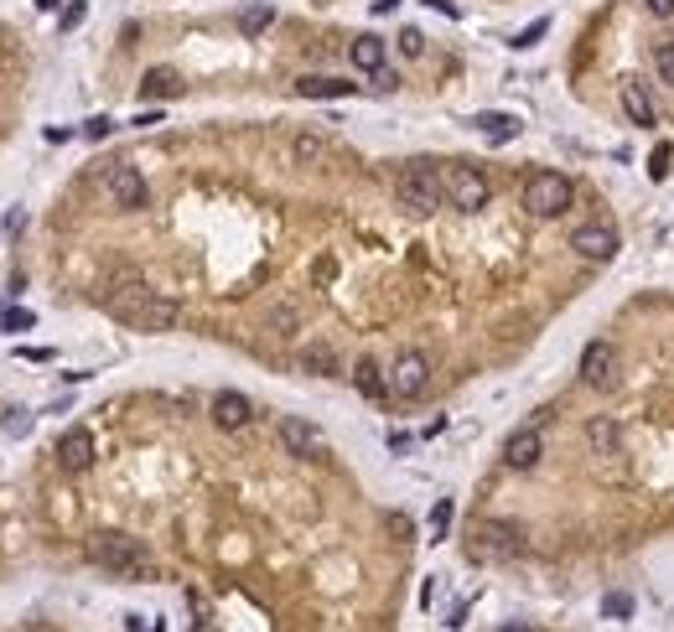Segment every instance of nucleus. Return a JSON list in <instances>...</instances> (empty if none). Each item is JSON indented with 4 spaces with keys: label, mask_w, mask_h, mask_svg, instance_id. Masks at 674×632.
<instances>
[{
    "label": "nucleus",
    "mask_w": 674,
    "mask_h": 632,
    "mask_svg": "<svg viewBox=\"0 0 674 632\" xmlns=\"http://www.w3.org/2000/svg\"><path fill=\"white\" fill-rule=\"evenodd\" d=\"M296 88H301L306 99H342V94H353L359 84H348V78H316L312 73V78H301Z\"/></svg>",
    "instance_id": "nucleus-18"
},
{
    "label": "nucleus",
    "mask_w": 674,
    "mask_h": 632,
    "mask_svg": "<svg viewBox=\"0 0 674 632\" xmlns=\"http://www.w3.org/2000/svg\"><path fill=\"white\" fill-rule=\"evenodd\" d=\"M623 109H628L633 125H653V120H659V109H653V99H649L643 84H623Z\"/></svg>",
    "instance_id": "nucleus-16"
},
{
    "label": "nucleus",
    "mask_w": 674,
    "mask_h": 632,
    "mask_svg": "<svg viewBox=\"0 0 674 632\" xmlns=\"http://www.w3.org/2000/svg\"><path fill=\"white\" fill-rule=\"evenodd\" d=\"M353 384H359L363 400H384V394H389V374H384L374 358H359V363H353Z\"/></svg>",
    "instance_id": "nucleus-15"
},
{
    "label": "nucleus",
    "mask_w": 674,
    "mask_h": 632,
    "mask_svg": "<svg viewBox=\"0 0 674 632\" xmlns=\"http://www.w3.org/2000/svg\"><path fill=\"white\" fill-rule=\"evenodd\" d=\"M425 384H431V358L415 353V348H405L400 358L389 363V394L415 400V394H425Z\"/></svg>",
    "instance_id": "nucleus-6"
},
{
    "label": "nucleus",
    "mask_w": 674,
    "mask_h": 632,
    "mask_svg": "<svg viewBox=\"0 0 674 632\" xmlns=\"http://www.w3.org/2000/svg\"><path fill=\"white\" fill-rule=\"evenodd\" d=\"M504 632H529V627H504Z\"/></svg>",
    "instance_id": "nucleus-36"
},
{
    "label": "nucleus",
    "mask_w": 674,
    "mask_h": 632,
    "mask_svg": "<svg viewBox=\"0 0 674 632\" xmlns=\"http://www.w3.org/2000/svg\"><path fill=\"white\" fill-rule=\"evenodd\" d=\"M472 125L483 130L487 140H514V135H519V120H514V114H478Z\"/></svg>",
    "instance_id": "nucleus-20"
},
{
    "label": "nucleus",
    "mask_w": 674,
    "mask_h": 632,
    "mask_svg": "<svg viewBox=\"0 0 674 632\" xmlns=\"http://www.w3.org/2000/svg\"><path fill=\"white\" fill-rule=\"evenodd\" d=\"M472 539H478V545H472V555H478V560H514V555L524 549L519 528H514V524H498V519L478 524V534H472Z\"/></svg>",
    "instance_id": "nucleus-7"
},
{
    "label": "nucleus",
    "mask_w": 674,
    "mask_h": 632,
    "mask_svg": "<svg viewBox=\"0 0 674 632\" xmlns=\"http://www.w3.org/2000/svg\"><path fill=\"white\" fill-rule=\"evenodd\" d=\"M395 197H400L405 212L431 218V212L442 208V182H436V171L425 167V161H410V167L400 171V182H395Z\"/></svg>",
    "instance_id": "nucleus-4"
},
{
    "label": "nucleus",
    "mask_w": 674,
    "mask_h": 632,
    "mask_svg": "<svg viewBox=\"0 0 674 632\" xmlns=\"http://www.w3.org/2000/svg\"><path fill=\"white\" fill-rule=\"evenodd\" d=\"M280 446L291 456H316L322 451V430L312 420H301V415H280Z\"/></svg>",
    "instance_id": "nucleus-11"
},
{
    "label": "nucleus",
    "mask_w": 674,
    "mask_h": 632,
    "mask_svg": "<svg viewBox=\"0 0 674 632\" xmlns=\"http://www.w3.org/2000/svg\"><path fill=\"white\" fill-rule=\"evenodd\" d=\"M400 47H405V52H410V58H421V52H425L421 32H405V37H400Z\"/></svg>",
    "instance_id": "nucleus-31"
},
{
    "label": "nucleus",
    "mask_w": 674,
    "mask_h": 632,
    "mask_svg": "<svg viewBox=\"0 0 674 632\" xmlns=\"http://www.w3.org/2000/svg\"><path fill=\"white\" fill-rule=\"evenodd\" d=\"M570 197H576V187H570V176H560V171H534L524 182V212L529 218H560V212L570 208Z\"/></svg>",
    "instance_id": "nucleus-3"
},
{
    "label": "nucleus",
    "mask_w": 674,
    "mask_h": 632,
    "mask_svg": "<svg viewBox=\"0 0 674 632\" xmlns=\"http://www.w3.org/2000/svg\"><path fill=\"white\" fill-rule=\"evenodd\" d=\"M5 327H11V332H26V327H32V311H5Z\"/></svg>",
    "instance_id": "nucleus-32"
},
{
    "label": "nucleus",
    "mask_w": 674,
    "mask_h": 632,
    "mask_svg": "<svg viewBox=\"0 0 674 632\" xmlns=\"http://www.w3.org/2000/svg\"><path fill=\"white\" fill-rule=\"evenodd\" d=\"M141 94H146V99H171V94H182V78H177L171 68H150Z\"/></svg>",
    "instance_id": "nucleus-19"
},
{
    "label": "nucleus",
    "mask_w": 674,
    "mask_h": 632,
    "mask_svg": "<svg viewBox=\"0 0 674 632\" xmlns=\"http://www.w3.org/2000/svg\"><path fill=\"white\" fill-rule=\"evenodd\" d=\"M395 84H400V78H395L389 68H379V73H374V88H395Z\"/></svg>",
    "instance_id": "nucleus-33"
},
{
    "label": "nucleus",
    "mask_w": 674,
    "mask_h": 632,
    "mask_svg": "<svg viewBox=\"0 0 674 632\" xmlns=\"http://www.w3.org/2000/svg\"><path fill=\"white\" fill-rule=\"evenodd\" d=\"M197 632H218V627H213V622H197Z\"/></svg>",
    "instance_id": "nucleus-35"
},
{
    "label": "nucleus",
    "mask_w": 674,
    "mask_h": 632,
    "mask_svg": "<svg viewBox=\"0 0 674 632\" xmlns=\"http://www.w3.org/2000/svg\"><path fill=\"white\" fill-rule=\"evenodd\" d=\"M270 22H275V11H270V5H250V11L239 16V32H244V37H254V32H265Z\"/></svg>",
    "instance_id": "nucleus-24"
},
{
    "label": "nucleus",
    "mask_w": 674,
    "mask_h": 632,
    "mask_svg": "<svg viewBox=\"0 0 674 632\" xmlns=\"http://www.w3.org/2000/svg\"><path fill=\"white\" fill-rule=\"evenodd\" d=\"M109 130H114V125H109L105 114H99V120H88V125H84V135H88V140H105Z\"/></svg>",
    "instance_id": "nucleus-29"
},
{
    "label": "nucleus",
    "mask_w": 674,
    "mask_h": 632,
    "mask_svg": "<svg viewBox=\"0 0 674 632\" xmlns=\"http://www.w3.org/2000/svg\"><path fill=\"white\" fill-rule=\"evenodd\" d=\"M250 415H254V404L244 400V394H233V389L213 394V425H218V430H244Z\"/></svg>",
    "instance_id": "nucleus-14"
},
{
    "label": "nucleus",
    "mask_w": 674,
    "mask_h": 632,
    "mask_svg": "<svg viewBox=\"0 0 674 632\" xmlns=\"http://www.w3.org/2000/svg\"><path fill=\"white\" fill-rule=\"evenodd\" d=\"M105 192L114 208H146V176L135 167H109L105 171Z\"/></svg>",
    "instance_id": "nucleus-8"
},
{
    "label": "nucleus",
    "mask_w": 674,
    "mask_h": 632,
    "mask_svg": "<svg viewBox=\"0 0 674 632\" xmlns=\"http://www.w3.org/2000/svg\"><path fill=\"white\" fill-rule=\"evenodd\" d=\"M545 32H550V22H545V16H540V22L529 26V32H519V47H529V42H540V37H545Z\"/></svg>",
    "instance_id": "nucleus-28"
},
{
    "label": "nucleus",
    "mask_w": 674,
    "mask_h": 632,
    "mask_svg": "<svg viewBox=\"0 0 674 632\" xmlns=\"http://www.w3.org/2000/svg\"><path fill=\"white\" fill-rule=\"evenodd\" d=\"M301 368L316 374V379H327V374H337V353L332 348H306V353H301Z\"/></svg>",
    "instance_id": "nucleus-22"
},
{
    "label": "nucleus",
    "mask_w": 674,
    "mask_h": 632,
    "mask_svg": "<svg viewBox=\"0 0 674 632\" xmlns=\"http://www.w3.org/2000/svg\"><path fill=\"white\" fill-rule=\"evenodd\" d=\"M58 462H63V472H88L94 466V436H88L84 425H73L58 441Z\"/></svg>",
    "instance_id": "nucleus-13"
},
{
    "label": "nucleus",
    "mask_w": 674,
    "mask_h": 632,
    "mask_svg": "<svg viewBox=\"0 0 674 632\" xmlns=\"http://www.w3.org/2000/svg\"><path fill=\"white\" fill-rule=\"evenodd\" d=\"M109 311L120 316L125 327H135V332H171L177 316H182V306H177L171 295L141 285V280H125L120 291L109 295Z\"/></svg>",
    "instance_id": "nucleus-1"
},
{
    "label": "nucleus",
    "mask_w": 674,
    "mask_h": 632,
    "mask_svg": "<svg viewBox=\"0 0 674 632\" xmlns=\"http://www.w3.org/2000/svg\"><path fill=\"white\" fill-rule=\"evenodd\" d=\"M348 63L359 68V73H379L384 68V42L379 37H359V42L348 47Z\"/></svg>",
    "instance_id": "nucleus-17"
},
{
    "label": "nucleus",
    "mask_w": 674,
    "mask_h": 632,
    "mask_svg": "<svg viewBox=\"0 0 674 632\" xmlns=\"http://www.w3.org/2000/svg\"><path fill=\"white\" fill-rule=\"evenodd\" d=\"M617 441H623V436H617V420H607V415L591 420V446H597V451H617Z\"/></svg>",
    "instance_id": "nucleus-23"
},
{
    "label": "nucleus",
    "mask_w": 674,
    "mask_h": 632,
    "mask_svg": "<svg viewBox=\"0 0 674 632\" xmlns=\"http://www.w3.org/2000/svg\"><path fill=\"white\" fill-rule=\"evenodd\" d=\"M649 11L653 16H674V0H649Z\"/></svg>",
    "instance_id": "nucleus-34"
},
{
    "label": "nucleus",
    "mask_w": 674,
    "mask_h": 632,
    "mask_svg": "<svg viewBox=\"0 0 674 632\" xmlns=\"http://www.w3.org/2000/svg\"><path fill=\"white\" fill-rule=\"evenodd\" d=\"M446 524H451V503H436V513H431V528H436V534H446Z\"/></svg>",
    "instance_id": "nucleus-30"
},
{
    "label": "nucleus",
    "mask_w": 674,
    "mask_h": 632,
    "mask_svg": "<svg viewBox=\"0 0 674 632\" xmlns=\"http://www.w3.org/2000/svg\"><path fill=\"white\" fill-rule=\"evenodd\" d=\"M442 192L457 212H478V208H487V197H493V187H487V176L478 167H451L442 176Z\"/></svg>",
    "instance_id": "nucleus-5"
},
{
    "label": "nucleus",
    "mask_w": 674,
    "mask_h": 632,
    "mask_svg": "<svg viewBox=\"0 0 674 632\" xmlns=\"http://www.w3.org/2000/svg\"><path fill=\"white\" fill-rule=\"evenodd\" d=\"M581 379L591 389H612L617 384V353H612L607 342H591L587 353H581Z\"/></svg>",
    "instance_id": "nucleus-10"
},
{
    "label": "nucleus",
    "mask_w": 674,
    "mask_h": 632,
    "mask_svg": "<svg viewBox=\"0 0 674 632\" xmlns=\"http://www.w3.org/2000/svg\"><path fill=\"white\" fill-rule=\"evenodd\" d=\"M653 68H659V78H664V84H674V47H659Z\"/></svg>",
    "instance_id": "nucleus-26"
},
{
    "label": "nucleus",
    "mask_w": 674,
    "mask_h": 632,
    "mask_svg": "<svg viewBox=\"0 0 674 632\" xmlns=\"http://www.w3.org/2000/svg\"><path fill=\"white\" fill-rule=\"evenodd\" d=\"M291 156L301 161V167H312V161H322V156H327V140H322V135H312V130H301V135L291 140Z\"/></svg>",
    "instance_id": "nucleus-21"
},
{
    "label": "nucleus",
    "mask_w": 674,
    "mask_h": 632,
    "mask_svg": "<svg viewBox=\"0 0 674 632\" xmlns=\"http://www.w3.org/2000/svg\"><path fill=\"white\" fill-rule=\"evenodd\" d=\"M88 555H94V565H105L109 575H120V581H141V575H150L146 545L130 539V534H99V539L88 545Z\"/></svg>",
    "instance_id": "nucleus-2"
},
{
    "label": "nucleus",
    "mask_w": 674,
    "mask_h": 632,
    "mask_svg": "<svg viewBox=\"0 0 674 632\" xmlns=\"http://www.w3.org/2000/svg\"><path fill=\"white\" fill-rule=\"evenodd\" d=\"M540 456H545V441H540V430L529 425V430H514L504 446V462L514 466V472H529V466H540Z\"/></svg>",
    "instance_id": "nucleus-12"
},
{
    "label": "nucleus",
    "mask_w": 674,
    "mask_h": 632,
    "mask_svg": "<svg viewBox=\"0 0 674 632\" xmlns=\"http://www.w3.org/2000/svg\"><path fill=\"white\" fill-rule=\"evenodd\" d=\"M669 156H674L669 146H659V150H653V161H649V176H653V182H659V176L669 171Z\"/></svg>",
    "instance_id": "nucleus-27"
},
{
    "label": "nucleus",
    "mask_w": 674,
    "mask_h": 632,
    "mask_svg": "<svg viewBox=\"0 0 674 632\" xmlns=\"http://www.w3.org/2000/svg\"><path fill=\"white\" fill-rule=\"evenodd\" d=\"M570 249L581 254V259H591V265H607L612 254H617V233L607 223H581V229L570 233Z\"/></svg>",
    "instance_id": "nucleus-9"
},
{
    "label": "nucleus",
    "mask_w": 674,
    "mask_h": 632,
    "mask_svg": "<svg viewBox=\"0 0 674 632\" xmlns=\"http://www.w3.org/2000/svg\"><path fill=\"white\" fill-rule=\"evenodd\" d=\"M270 327L280 332V338H291V332H296V311H291V306H275V311H270Z\"/></svg>",
    "instance_id": "nucleus-25"
}]
</instances>
